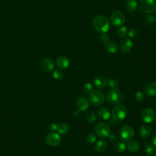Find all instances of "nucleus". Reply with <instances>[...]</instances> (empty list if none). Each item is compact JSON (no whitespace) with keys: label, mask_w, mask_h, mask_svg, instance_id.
<instances>
[{"label":"nucleus","mask_w":156,"mask_h":156,"mask_svg":"<svg viewBox=\"0 0 156 156\" xmlns=\"http://www.w3.org/2000/svg\"><path fill=\"white\" fill-rule=\"evenodd\" d=\"M94 29L99 33H105L110 29V21L108 19L102 15L96 16L93 21Z\"/></svg>","instance_id":"obj_1"},{"label":"nucleus","mask_w":156,"mask_h":156,"mask_svg":"<svg viewBox=\"0 0 156 156\" xmlns=\"http://www.w3.org/2000/svg\"><path fill=\"white\" fill-rule=\"evenodd\" d=\"M106 99L110 104H118L123 101L124 96L118 89L111 88L106 94Z\"/></svg>","instance_id":"obj_2"},{"label":"nucleus","mask_w":156,"mask_h":156,"mask_svg":"<svg viewBox=\"0 0 156 156\" xmlns=\"http://www.w3.org/2000/svg\"><path fill=\"white\" fill-rule=\"evenodd\" d=\"M127 114V109L126 107L121 104L115 105L111 113L112 118L116 121H120L124 119Z\"/></svg>","instance_id":"obj_3"},{"label":"nucleus","mask_w":156,"mask_h":156,"mask_svg":"<svg viewBox=\"0 0 156 156\" xmlns=\"http://www.w3.org/2000/svg\"><path fill=\"white\" fill-rule=\"evenodd\" d=\"M94 130L98 136L102 139L108 137L111 132L110 126L104 122L97 123L94 126Z\"/></svg>","instance_id":"obj_4"},{"label":"nucleus","mask_w":156,"mask_h":156,"mask_svg":"<svg viewBox=\"0 0 156 156\" xmlns=\"http://www.w3.org/2000/svg\"><path fill=\"white\" fill-rule=\"evenodd\" d=\"M138 7L143 13H151L156 9V2L155 0H139Z\"/></svg>","instance_id":"obj_5"},{"label":"nucleus","mask_w":156,"mask_h":156,"mask_svg":"<svg viewBox=\"0 0 156 156\" xmlns=\"http://www.w3.org/2000/svg\"><path fill=\"white\" fill-rule=\"evenodd\" d=\"M105 97L104 93L101 90H93L90 93V102L95 107H98L102 105L105 101Z\"/></svg>","instance_id":"obj_6"},{"label":"nucleus","mask_w":156,"mask_h":156,"mask_svg":"<svg viewBox=\"0 0 156 156\" xmlns=\"http://www.w3.org/2000/svg\"><path fill=\"white\" fill-rule=\"evenodd\" d=\"M119 134L120 138L123 141H128L133 138L135 132L132 126L126 124L121 127Z\"/></svg>","instance_id":"obj_7"},{"label":"nucleus","mask_w":156,"mask_h":156,"mask_svg":"<svg viewBox=\"0 0 156 156\" xmlns=\"http://www.w3.org/2000/svg\"><path fill=\"white\" fill-rule=\"evenodd\" d=\"M110 22L114 26L121 27L126 22V18L124 14L121 12L119 10H115L111 14Z\"/></svg>","instance_id":"obj_8"},{"label":"nucleus","mask_w":156,"mask_h":156,"mask_svg":"<svg viewBox=\"0 0 156 156\" xmlns=\"http://www.w3.org/2000/svg\"><path fill=\"white\" fill-rule=\"evenodd\" d=\"M45 142L50 146H57L61 143V136L58 133L51 132L46 136Z\"/></svg>","instance_id":"obj_9"},{"label":"nucleus","mask_w":156,"mask_h":156,"mask_svg":"<svg viewBox=\"0 0 156 156\" xmlns=\"http://www.w3.org/2000/svg\"><path fill=\"white\" fill-rule=\"evenodd\" d=\"M155 117V113L154 110L151 108H144L141 114V118L143 121L146 123L152 122Z\"/></svg>","instance_id":"obj_10"},{"label":"nucleus","mask_w":156,"mask_h":156,"mask_svg":"<svg viewBox=\"0 0 156 156\" xmlns=\"http://www.w3.org/2000/svg\"><path fill=\"white\" fill-rule=\"evenodd\" d=\"M40 66L45 72L49 73L54 68V63L50 58H43L40 62Z\"/></svg>","instance_id":"obj_11"},{"label":"nucleus","mask_w":156,"mask_h":156,"mask_svg":"<svg viewBox=\"0 0 156 156\" xmlns=\"http://www.w3.org/2000/svg\"><path fill=\"white\" fill-rule=\"evenodd\" d=\"M76 106L79 111L85 112L89 108V101L85 97L80 96L76 101Z\"/></svg>","instance_id":"obj_12"},{"label":"nucleus","mask_w":156,"mask_h":156,"mask_svg":"<svg viewBox=\"0 0 156 156\" xmlns=\"http://www.w3.org/2000/svg\"><path fill=\"white\" fill-rule=\"evenodd\" d=\"M133 46L132 41L129 38L122 39L119 43V48L124 53H127L130 51Z\"/></svg>","instance_id":"obj_13"},{"label":"nucleus","mask_w":156,"mask_h":156,"mask_svg":"<svg viewBox=\"0 0 156 156\" xmlns=\"http://www.w3.org/2000/svg\"><path fill=\"white\" fill-rule=\"evenodd\" d=\"M69 59L65 56L58 57L55 61L56 66L60 69H63L67 68L69 66Z\"/></svg>","instance_id":"obj_14"},{"label":"nucleus","mask_w":156,"mask_h":156,"mask_svg":"<svg viewBox=\"0 0 156 156\" xmlns=\"http://www.w3.org/2000/svg\"><path fill=\"white\" fill-rule=\"evenodd\" d=\"M105 50L110 54H114L116 53L118 51V46L115 41H108L107 42L104 46Z\"/></svg>","instance_id":"obj_15"},{"label":"nucleus","mask_w":156,"mask_h":156,"mask_svg":"<svg viewBox=\"0 0 156 156\" xmlns=\"http://www.w3.org/2000/svg\"><path fill=\"white\" fill-rule=\"evenodd\" d=\"M144 93L149 97L156 96V83L147 84L144 88Z\"/></svg>","instance_id":"obj_16"},{"label":"nucleus","mask_w":156,"mask_h":156,"mask_svg":"<svg viewBox=\"0 0 156 156\" xmlns=\"http://www.w3.org/2000/svg\"><path fill=\"white\" fill-rule=\"evenodd\" d=\"M152 129L151 127L147 124L143 125L139 130V135L143 138H147L151 133Z\"/></svg>","instance_id":"obj_17"},{"label":"nucleus","mask_w":156,"mask_h":156,"mask_svg":"<svg viewBox=\"0 0 156 156\" xmlns=\"http://www.w3.org/2000/svg\"><path fill=\"white\" fill-rule=\"evenodd\" d=\"M137 7V2L135 0H127L124 3L125 10L130 13H132L136 11Z\"/></svg>","instance_id":"obj_18"},{"label":"nucleus","mask_w":156,"mask_h":156,"mask_svg":"<svg viewBox=\"0 0 156 156\" xmlns=\"http://www.w3.org/2000/svg\"><path fill=\"white\" fill-rule=\"evenodd\" d=\"M108 148V143L105 140H99L94 146V149L96 152L99 153L104 152Z\"/></svg>","instance_id":"obj_19"},{"label":"nucleus","mask_w":156,"mask_h":156,"mask_svg":"<svg viewBox=\"0 0 156 156\" xmlns=\"http://www.w3.org/2000/svg\"><path fill=\"white\" fill-rule=\"evenodd\" d=\"M126 146L127 151L130 152H136L140 149V143L136 140H129Z\"/></svg>","instance_id":"obj_20"},{"label":"nucleus","mask_w":156,"mask_h":156,"mask_svg":"<svg viewBox=\"0 0 156 156\" xmlns=\"http://www.w3.org/2000/svg\"><path fill=\"white\" fill-rule=\"evenodd\" d=\"M94 84L97 88L102 89L107 85V80L102 76H97L94 80Z\"/></svg>","instance_id":"obj_21"},{"label":"nucleus","mask_w":156,"mask_h":156,"mask_svg":"<svg viewBox=\"0 0 156 156\" xmlns=\"http://www.w3.org/2000/svg\"><path fill=\"white\" fill-rule=\"evenodd\" d=\"M99 117L102 120H107L110 118V116L111 115V113L109 111V110L105 107H101L98 112Z\"/></svg>","instance_id":"obj_22"},{"label":"nucleus","mask_w":156,"mask_h":156,"mask_svg":"<svg viewBox=\"0 0 156 156\" xmlns=\"http://www.w3.org/2000/svg\"><path fill=\"white\" fill-rule=\"evenodd\" d=\"M57 131L58 133L60 135H65L69 131V126L67 124L62 122L60 124H58L57 125Z\"/></svg>","instance_id":"obj_23"},{"label":"nucleus","mask_w":156,"mask_h":156,"mask_svg":"<svg viewBox=\"0 0 156 156\" xmlns=\"http://www.w3.org/2000/svg\"><path fill=\"white\" fill-rule=\"evenodd\" d=\"M114 148H115V150L116 152H118L119 154H121V153H122L125 151V150L126 149V146L123 142L119 141V142H117L115 144V145L114 146Z\"/></svg>","instance_id":"obj_24"},{"label":"nucleus","mask_w":156,"mask_h":156,"mask_svg":"<svg viewBox=\"0 0 156 156\" xmlns=\"http://www.w3.org/2000/svg\"><path fill=\"white\" fill-rule=\"evenodd\" d=\"M85 118L87 121H88V122H91V123L95 122L97 119L96 115L94 114V113H93L92 112H89L87 113L85 115Z\"/></svg>","instance_id":"obj_25"},{"label":"nucleus","mask_w":156,"mask_h":156,"mask_svg":"<svg viewBox=\"0 0 156 156\" xmlns=\"http://www.w3.org/2000/svg\"><path fill=\"white\" fill-rule=\"evenodd\" d=\"M155 150L156 149L154 145L148 143L146 147V154L148 156H154L155 154Z\"/></svg>","instance_id":"obj_26"},{"label":"nucleus","mask_w":156,"mask_h":156,"mask_svg":"<svg viewBox=\"0 0 156 156\" xmlns=\"http://www.w3.org/2000/svg\"><path fill=\"white\" fill-rule=\"evenodd\" d=\"M63 76H64V73L60 69H57L54 70L52 73L53 77L57 80L62 79L63 77Z\"/></svg>","instance_id":"obj_27"},{"label":"nucleus","mask_w":156,"mask_h":156,"mask_svg":"<svg viewBox=\"0 0 156 156\" xmlns=\"http://www.w3.org/2000/svg\"><path fill=\"white\" fill-rule=\"evenodd\" d=\"M85 140L89 144H93L96 140V136L93 133H89L86 135Z\"/></svg>","instance_id":"obj_28"},{"label":"nucleus","mask_w":156,"mask_h":156,"mask_svg":"<svg viewBox=\"0 0 156 156\" xmlns=\"http://www.w3.org/2000/svg\"><path fill=\"white\" fill-rule=\"evenodd\" d=\"M145 21H146V23L147 24H152L155 23V21H156V17L153 14L149 13L148 15H147L146 16Z\"/></svg>","instance_id":"obj_29"},{"label":"nucleus","mask_w":156,"mask_h":156,"mask_svg":"<svg viewBox=\"0 0 156 156\" xmlns=\"http://www.w3.org/2000/svg\"><path fill=\"white\" fill-rule=\"evenodd\" d=\"M107 85L111 88H117L118 87V82L115 79H109L107 81Z\"/></svg>","instance_id":"obj_30"},{"label":"nucleus","mask_w":156,"mask_h":156,"mask_svg":"<svg viewBox=\"0 0 156 156\" xmlns=\"http://www.w3.org/2000/svg\"><path fill=\"white\" fill-rule=\"evenodd\" d=\"M118 35L120 37H124L127 35L128 33V30L127 29V27L126 26H121V27H119V29L118 30Z\"/></svg>","instance_id":"obj_31"},{"label":"nucleus","mask_w":156,"mask_h":156,"mask_svg":"<svg viewBox=\"0 0 156 156\" xmlns=\"http://www.w3.org/2000/svg\"><path fill=\"white\" fill-rule=\"evenodd\" d=\"M138 30L136 28H132L131 29L129 30V31L127 33V35H129V37L130 38H136L138 35Z\"/></svg>","instance_id":"obj_32"},{"label":"nucleus","mask_w":156,"mask_h":156,"mask_svg":"<svg viewBox=\"0 0 156 156\" xmlns=\"http://www.w3.org/2000/svg\"><path fill=\"white\" fill-rule=\"evenodd\" d=\"M135 100L137 101V102H141L144 100V94L143 92L141 91H138L135 93Z\"/></svg>","instance_id":"obj_33"},{"label":"nucleus","mask_w":156,"mask_h":156,"mask_svg":"<svg viewBox=\"0 0 156 156\" xmlns=\"http://www.w3.org/2000/svg\"><path fill=\"white\" fill-rule=\"evenodd\" d=\"M109 35L105 32V33H102L100 36H99V38L100 40L101 41V42L104 43H106L107 42H108L109 41Z\"/></svg>","instance_id":"obj_34"},{"label":"nucleus","mask_w":156,"mask_h":156,"mask_svg":"<svg viewBox=\"0 0 156 156\" xmlns=\"http://www.w3.org/2000/svg\"><path fill=\"white\" fill-rule=\"evenodd\" d=\"M93 90V85L90 83H86L83 86V90L86 93H91Z\"/></svg>","instance_id":"obj_35"},{"label":"nucleus","mask_w":156,"mask_h":156,"mask_svg":"<svg viewBox=\"0 0 156 156\" xmlns=\"http://www.w3.org/2000/svg\"><path fill=\"white\" fill-rule=\"evenodd\" d=\"M108 140L110 143H116V141L118 140V136L115 134L113 133L108 136Z\"/></svg>","instance_id":"obj_36"},{"label":"nucleus","mask_w":156,"mask_h":156,"mask_svg":"<svg viewBox=\"0 0 156 156\" xmlns=\"http://www.w3.org/2000/svg\"><path fill=\"white\" fill-rule=\"evenodd\" d=\"M48 129L49 130L52 131V132H54L55 130H57V125L55 124V123H54V122H51V123H49L48 124Z\"/></svg>","instance_id":"obj_37"},{"label":"nucleus","mask_w":156,"mask_h":156,"mask_svg":"<svg viewBox=\"0 0 156 156\" xmlns=\"http://www.w3.org/2000/svg\"><path fill=\"white\" fill-rule=\"evenodd\" d=\"M152 143L154 146H156V133H155L152 137Z\"/></svg>","instance_id":"obj_38"},{"label":"nucleus","mask_w":156,"mask_h":156,"mask_svg":"<svg viewBox=\"0 0 156 156\" xmlns=\"http://www.w3.org/2000/svg\"><path fill=\"white\" fill-rule=\"evenodd\" d=\"M74 116H78L79 115V111H76L74 112Z\"/></svg>","instance_id":"obj_39"},{"label":"nucleus","mask_w":156,"mask_h":156,"mask_svg":"<svg viewBox=\"0 0 156 156\" xmlns=\"http://www.w3.org/2000/svg\"><path fill=\"white\" fill-rule=\"evenodd\" d=\"M155 14H156V9H155Z\"/></svg>","instance_id":"obj_40"},{"label":"nucleus","mask_w":156,"mask_h":156,"mask_svg":"<svg viewBox=\"0 0 156 156\" xmlns=\"http://www.w3.org/2000/svg\"><path fill=\"white\" fill-rule=\"evenodd\" d=\"M155 155H156V150H155Z\"/></svg>","instance_id":"obj_41"}]
</instances>
